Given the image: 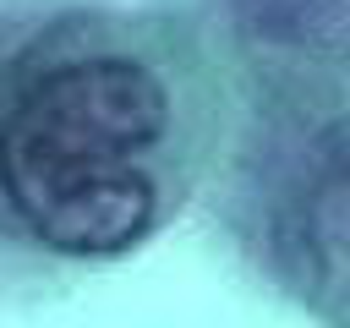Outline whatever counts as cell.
<instances>
[{
	"label": "cell",
	"instance_id": "cell-2",
	"mask_svg": "<svg viewBox=\"0 0 350 328\" xmlns=\"http://www.w3.org/2000/svg\"><path fill=\"white\" fill-rule=\"evenodd\" d=\"M252 33L295 49H350V0H235Z\"/></svg>",
	"mask_w": 350,
	"mask_h": 328
},
{
	"label": "cell",
	"instance_id": "cell-1",
	"mask_svg": "<svg viewBox=\"0 0 350 328\" xmlns=\"http://www.w3.org/2000/svg\"><path fill=\"white\" fill-rule=\"evenodd\" d=\"M213 87L186 33L71 11L0 55V235L120 257L197 186Z\"/></svg>",
	"mask_w": 350,
	"mask_h": 328
}]
</instances>
